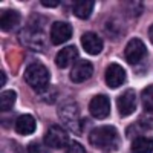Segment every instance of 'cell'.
Returning a JSON list of instances; mask_svg holds the SVG:
<instances>
[{"label": "cell", "mask_w": 153, "mask_h": 153, "mask_svg": "<svg viewBox=\"0 0 153 153\" xmlns=\"http://www.w3.org/2000/svg\"><path fill=\"white\" fill-rule=\"evenodd\" d=\"M89 141L91 144L103 152H112L118 147L120 136L115 127L112 126H101L95 127L89 135Z\"/></svg>", "instance_id": "6da1fadb"}, {"label": "cell", "mask_w": 153, "mask_h": 153, "mask_svg": "<svg viewBox=\"0 0 153 153\" xmlns=\"http://www.w3.org/2000/svg\"><path fill=\"white\" fill-rule=\"evenodd\" d=\"M25 80L28 86H31L38 94H42L49 84V71L42 63H32L25 71Z\"/></svg>", "instance_id": "7a4b0ae2"}, {"label": "cell", "mask_w": 153, "mask_h": 153, "mask_svg": "<svg viewBox=\"0 0 153 153\" xmlns=\"http://www.w3.org/2000/svg\"><path fill=\"white\" fill-rule=\"evenodd\" d=\"M60 118L69 129H72L75 133H81V126H80V110L76 107L74 101H65L60 109Z\"/></svg>", "instance_id": "3957f363"}, {"label": "cell", "mask_w": 153, "mask_h": 153, "mask_svg": "<svg viewBox=\"0 0 153 153\" xmlns=\"http://www.w3.org/2000/svg\"><path fill=\"white\" fill-rule=\"evenodd\" d=\"M126 60L129 65H138V63H141L146 55H147V49H146V45L139 40V38H132V40L127 43L126 46Z\"/></svg>", "instance_id": "277c9868"}, {"label": "cell", "mask_w": 153, "mask_h": 153, "mask_svg": "<svg viewBox=\"0 0 153 153\" xmlns=\"http://www.w3.org/2000/svg\"><path fill=\"white\" fill-rule=\"evenodd\" d=\"M69 141L68 132L60 126H51L45 135V144L51 149H61Z\"/></svg>", "instance_id": "5b68a950"}, {"label": "cell", "mask_w": 153, "mask_h": 153, "mask_svg": "<svg viewBox=\"0 0 153 153\" xmlns=\"http://www.w3.org/2000/svg\"><path fill=\"white\" fill-rule=\"evenodd\" d=\"M89 112L97 120H104L110 113V101L106 95H97L89 103Z\"/></svg>", "instance_id": "8992f818"}, {"label": "cell", "mask_w": 153, "mask_h": 153, "mask_svg": "<svg viewBox=\"0 0 153 153\" xmlns=\"http://www.w3.org/2000/svg\"><path fill=\"white\" fill-rule=\"evenodd\" d=\"M22 40L32 49H42L45 46V32L42 31V28L28 26L22 34Z\"/></svg>", "instance_id": "52a82bcc"}, {"label": "cell", "mask_w": 153, "mask_h": 153, "mask_svg": "<svg viewBox=\"0 0 153 153\" xmlns=\"http://www.w3.org/2000/svg\"><path fill=\"white\" fill-rule=\"evenodd\" d=\"M92 74H94L92 63L87 60H80L75 63L72 71H71V80L74 83H83V81L91 78Z\"/></svg>", "instance_id": "ba28073f"}, {"label": "cell", "mask_w": 153, "mask_h": 153, "mask_svg": "<svg viewBox=\"0 0 153 153\" xmlns=\"http://www.w3.org/2000/svg\"><path fill=\"white\" fill-rule=\"evenodd\" d=\"M72 37V26L66 22H55L51 28V40L54 45L66 43Z\"/></svg>", "instance_id": "9c48e42d"}, {"label": "cell", "mask_w": 153, "mask_h": 153, "mask_svg": "<svg viewBox=\"0 0 153 153\" xmlns=\"http://www.w3.org/2000/svg\"><path fill=\"white\" fill-rule=\"evenodd\" d=\"M117 104H118V112L121 117H129L132 115L136 109V95L133 91H126L123 92L118 100H117Z\"/></svg>", "instance_id": "30bf717a"}, {"label": "cell", "mask_w": 153, "mask_h": 153, "mask_svg": "<svg viewBox=\"0 0 153 153\" xmlns=\"http://www.w3.org/2000/svg\"><path fill=\"white\" fill-rule=\"evenodd\" d=\"M104 78H106V83L109 87L117 89L126 81V71L120 65H109L106 69Z\"/></svg>", "instance_id": "8fae6325"}, {"label": "cell", "mask_w": 153, "mask_h": 153, "mask_svg": "<svg viewBox=\"0 0 153 153\" xmlns=\"http://www.w3.org/2000/svg\"><path fill=\"white\" fill-rule=\"evenodd\" d=\"M81 45L83 49L91 55H98L103 51V40L95 32H86L81 37Z\"/></svg>", "instance_id": "7c38bea8"}, {"label": "cell", "mask_w": 153, "mask_h": 153, "mask_svg": "<svg viewBox=\"0 0 153 153\" xmlns=\"http://www.w3.org/2000/svg\"><path fill=\"white\" fill-rule=\"evenodd\" d=\"M76 57H78V51H76V48L75 46H68V48H63L57 54L55 63H57V66L60 69H66L76 60Z\"/></svg>", "instance_id": "4fadbf2b"}, {"label": "cell", "mask_w": 153, "mask_h": 153, "mask_svg": "<svg viewBox=\"0 0 153 153\" xmlns=\"http://www.w3.org/2000/svg\"><path fill=\"white\" fill-rule=\"evenodd\" d=\"M20 23V14L14 9H6L2 12V19H0V26L2 31L9 32L12 29L17 28V25Z\"/></svg>", "instance_id": "5bb4252c"}, {"label": "cell", "mask_w": 153, "mask_h": 153, "mask_svg": "<svg viewBox=\"0 0 153 153\" xmlns=\"http://www.w3.org/2000/svg\"><path fill=\"white\" fill-rule=\"evenodd\" d=\"M35 126L37 124H35L34 117H31V115H22L16 121V132L19 135L26 136V135H31L35 132Z\"/></svg>", "instance_id": "9a60e30c"}, {"label": "cell", "mask_w": 153, "mask_h": 153, "mask_svg": "<svg viewBox=\"0 0 153 153\" xmlns=\"http://www.w3.org/2000/svg\"><path fill=\"white\" fill-rule=\"evenodd\" d=\"M153 152V138L136 136L132 143V153H152Z\"/></svg>", "instance_id": "2e32d148"}, {"label": "cell", "mask_w": 153, "mask_h": 153, "mask_svg": "<svg viewBox=\"0 0 153 153\" xmlns=\"http://www.w3.org/2000/svg\"><path fill=\"white\" fill-rule=\"evenodd\" d=\"M94 6H95V3L92 2V0H83V2H76V3L74 5V14H75V17L86 20V19H89V16L92 14Z\"/></svg>", "instance_id": "e0dca14e"}, {"label": "cell", "mask_w": 153, "mask_h": 153, "mask_svg": "<svg viewBox=\"0 0 153 153\" xmlns=\"http://www.w3.org/2000/svg\"><path fill=\"white\" fill-rule=\"evenodd\" d=\"M17 100V94L16 91H5L2 92V97H0V109L2 112H6V110H11L12 106H14Z\"/></svg>", "instance_id": "ac0fdd59"}, {"label": "cell", "mask_w": 153, "mask_h": 153, "mask_svg": "<svg viewBox=\"0 0 153 153\" xmlns=\"http://www.w3.org/2000/svg\"><path fill=\"white\" fill-rule=\"evenodd\" d=\"M141 103L147 112H153V84L147 86L141 94Z\"/></svg>", "instance_id": "d6986e66"}, {"label": "cell", "mask_w": 153, "mask_h": 153, "mask_svg": "<svg viewBox=\"0 0 153 153\" xmlns=\"http://www.w3.org/2000/svg\"><path fill=\"white\" fill-rule=\"evenodd\" d=\"M149 129H150V124H146L144 121H138L133 126L127 127V136H135V135L141 136V133L149 130Z\"/></svg>", "instance_id": "ffe728a7"}, {"label": "cell", "mask_w": 153, "mask_h": 153, "mask_svg": "<svg viewBox=\"0 0 153 153\" xmlns=\"http://www.w3.org/2000/svg\"><path fill=\"white\" fill-rule=\"evenodd\" d=\"M66 153H86V150H84V147L80 144V143H71L69 144V147L66 149Z\"/></svg>", "instance_id": "44dd1931"}, {"label": "cell", "mask_w": 153, "mask_h": 153, "mask_svg": "<svg viewBox=\"0 0 153 153\" xmlns=\"http://www.w3.org/2000/svg\"><path fill=\"white\" fill-rule=\"evenodd\" d=\"M28 153H48L40 144L38 143H34V144H31L29 147H28Z\"/></svg>", "instance_id": "7402d4cb"}, {"label": "cell", "mask_w": 153, "mask_h": 153, "mask_svg": "<svg viewBox=\"0 0 153 153\" xmlns=\"http://www.w3.org/2000/svg\"><path fill=\"white\" fill-rule=\"evenodd\" d=\"M60 2L57 0H42V5L43 6H49V8H54V6H58Z\"/></svg>", "instance_id": "603a6c76"}, {"label": "cell", "mask_w": 153, "mask_h": 153, "mask_svg": "<svg viewBox=\"0 0 153 153\" xmlns=\"http://www.w3.org/2000/svg\"><path fill=\"white\" fill-rule=\"evenodd\" d=\"M0 78H2V80H0V86H3V84L6 83V75H5V72H3V71L0 72Z\"/></svg>", "instance_id": "cb8c5ba5"}, {"label": "cell", "mask_w": 153, "mask_h": 153, "mask_svg": "<svg viewBox=\"0 0 153 153\" xmlns=\"http://www.w3.org/2000/svg\"><path fill=\"white\" fill-rule=\"evenodd\" d=\"M149 38H150V42L153 43V25H152L150 29H149Z\"/></svg>", "instance_id": "d4e9b609"}]
</instances>
